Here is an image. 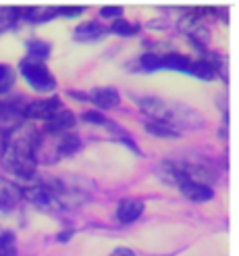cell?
Here are the masks:
<instances>
[{
	"mask_svg": "<svg viewBox=\"0 0 239 256\" xmlns=\"http://www.w3.org/2000/svg\"><path fill=\"white\" fill-rule=\"evenodd\" d=\"M73 234H75L73 229H65L62 234H58V236H56V240H58V242H67V240H71V238H73Z\"/></svg>",
	"mask_w": 239,
	"mask_h": 256,
	"instance_id": "cell-25",
	"label": "cell"
},
{
	"mask_svg": "<svg viewBox=\"0 0 239 256\" xmlns=\"http://www.w3.org/2000/svg\"><path fill=\"white\" fill-rule=\"evenodd\" d=\"M142 212H144V202L140 198H125L117 206V219L127 225V223H133L140 219Z\"/></svg>",
	"mask_w": 239,
	"mask_h": 256,
	"instance_id": "cell-7",
	"label": "cell"
},
{
	"mask_svg": "<svg viewBox=\"0 0 239 256\" xmlns=\"http://www.w3.org/2000/svg\"><path fill=\"white\" fill-rule=\"evenodd\" d=\"M0 256H17L15 236L12 234H2L0 236Z\"/></svg>",
	"mask_w": 239,
	"mask_h": 256,
	"instance_id": "cell-18",
	"label": "cell"
},
{
	"mask_svg": "<svg viewBox=\"0 0 239 256\" xmlns=\"http://www.w3.org/2000/svg\"><path fill=\"white\" fill-rule=\"evenodd\" d=\"M181 188V194L187 198V200H192V202H208L215 198V192H212L210 186L206 184H196V182H185L179 186Z\"/></svg>",
	"mask_w": 239,
	"mask_h": 256,
	"instance_id": "cell-10",
	"label": "cell"
},
{
	"mask_svg": "<svg viewBox=\"0 0 239 256\" xmlns=\"http://www.w3.org/2000/svg\"><path fill=\"white\" fill-rule=\"evenodd\" d=\"M104 28L102 25H98L94 21H87V23H81L77 30L73 32V38L77 42H96L98 38H102L104 36Z\"/></svg>",
	"mask_w": 239,
	"mask_h": 256,
	"instance_id": "cell-12",
	"label": "cell"
},
{
	"mask_svg": "<svg viewBox=\"0 0 239 256\" xmlns=\"http://www.w3.org/2000/svg\"><path fill=\"white\" fill-rule=\"evenodd\" d=\"M190 73L196 75V78H200V80H204V82H210V80H215L217 69L208 60H198V62H192Z\"/></svg>",
	"mask_w": 239,
	"mask_h": 256,
	"instance_id": "cell-14",
	"label": "cell"
},
{
	"mask_svg": "<svg viewBox=\"0 0 239 256\" xmlns=\"http://www.w3.org/2000/svg\"><path fill=\"white\" fill-rule=\"evenodd\" d=\"M23 196L27 198L31 204L40 208H48V210H54V208H60V196L54 194L52 190H48L46 186H33V188H25L23 190Z\"/></svg>",
	"mask_w": 239,
	"mask_h": 256,
	"instance_id": "cell-4",
	"label": "cell"
},
{
	"mask_svg": "<svg viewBox=\"0 0 239 256\" xmlns=\"http://www.w3.org/2000/svg\"><path fill=\"white\" fill-rule=\"evenodd\" d=\"M100 15H102L104 19H121V15H123V10H121V6H104L102 10H100Z\"/></svg>",
	"mask_w": 239,
	"mask_h": 256,
	"instance_id": "cell-22",
	"label": "cell"
},
{
	"mask_svg": "<svg viewBox=\"0 0 239 256\" xmlns=\"http://www.w3.org/2000/svg\"><path fill=\"white\" fill-rule=\"evenodd\" d=\"M27 52H29V56L37 58V62H42L50 54V44H46L42 40H31V42H27Z\"/></svg>",
	"mask_w": 239,
	"mask_h": 256,
	"instance_id": "cell-16",
	"label": "cell"
},
{
	"mask_svg": "<svg viewBox=\"0 0 239 256\" xmlns=\"http://www.w3.org/2000/svg\"><path fill=\"white\" fill-rule=\"evenodd\" d=\"M21 198H23V190L17 184H12L6 177L0 175V206L10 208V206H15V204H19Z\"/></svg>",
	"mask_w": 239,
	"mask_h": 256,
	"instance_id": "cell-9",
	"label": "cell"
},
{
	"mask_svg": "<svg viewBox=\"0 0 239 256\" xmlns=\"http://www.w3.org/2000/svg\"><path fill=\"white\" fill-rule=\"evenodd\" d=\"M160 60H162V69L190 73V67H192V60L183 54H167V56H160Z\"/></svg>",
	"mask_w": 239,
	"mask_h": 256,
	"instance_id": "cell-13",
	"label": "cell"
},
{
	"mask_svg": "<svg viewBox=\"0 0 239 256\" xmlns=\"http://www.w3.org/2000/svg\"><path fill=\"white\" fill-rule=\"evenodd\" d=\"M135 102L146 114L156 119V123H165L173 130H198L204 123L194 108L177 102H167L156 96H140Z\"/></svg>",
	"mask_w": 239,
	"mask_h": 256,
	"instance_id": "cell-2",
	"label": "cell"
},
{
	"mask_svg": "<svg viewBox=\"0 0 239 256\" xmlns=\"http://www.w3.org/2000/svg\"><path fill=\"white\" fill-rule=\"evenodd\" d=\"M12 82H15V78H12L10 67H6V65L0 62V94H6L8 90L12 88Z\"/></svg>",
	"mask_w": 239,
	"mask_h": 256,
	"instance_id": "cell-20",
	"label": "cell"
},
{
	"mask_svg": "<svg viewBox=\"0 0 239 256\" xmlns=\"http://www.w3.org/2000/svg\"><path fill=\"white\" fill-rule=\"evenodd\" d=\"M83 10H85V6H60V8H56V12H60V15H65V17H77Z\"/></svg>",
	"mask_w": 239,
	"mask_h": 256,
	"instance_id": "cell-23",
	"label": "cell"
},
{
	"mask_svg": "<svg viewBox=\"0 0 239 256\" xmlns=\"http://www.w3.org/2000/svg\"><path fill=\"white\" fill-rule=\"evenodd\" d=\"M40 138H42L40 132L29 125H21L15 132H10L6 136V144L2 152L4 167L17 177L31 179L37 169L35 152H37V144H40Z\"/></svg>",
	"mask_w": 239,
	"mask_h": 256,
	"instance_id": "cell-1",
	"label": "cell"
},
{
	"mask_svg": "<svg viewBox=\"0 0 239 256\" xmlns=\"http://www.w3.org/2000/svg\"><path fill=\"white\" fill-rule=\"evenodd\" d=\"M58 110H62L58 98H42V100L29 102V104L25 106V110H23V117H27V119H46L48 121Z\"/></svg>",
	"mask_w": 239,
	"mask_h": 256,
	"instance_id": "cell-5",
	"label": "cell"
},
{
	"mask_svg": "<svg viewBox=\"0 0 239 256\" xmlns=\"http://www.w3.org/2000/svg\"><path fill=\"white\" fill-rule=\"evenodd\" d=\"M87 100H92L96 106L108 110V108H115L121 98H119L117 90H112V88H96L87 94Z\"/></svg>",
	"mask_w": 239,
	"mask_h": 256,
	"instance_id": "cell-11",
	"label": "cell"
},
{
	"mask_svg": "<svg viewBox=\"0 0 239 256\" xmlns=\"http://www.w3.org/2000/svg\"><path fill=\"white\" fill-rule=\"evenodd\" d=\"M19 71L35 92H52L56 88V80L52 78V73L37 60H21Z\"/></svg>",
	"mask_w": 239,
	"mask_h": 256,
	"instance_id": "cell-3",
	"label": "cell"
},
{
	"mask_svg": "<svg viewBox=\"0 0 239 256\" xmlns=\"http://www.w3.org/2000/svg\"><path fill=\"white\" fill-rule=\"evenodd\" d=\"M21 121H23V110L15 108L12 104H6V102H0V134L8 136L17 127H21Z\"/></svg>",
	"mask_w": 239,
	"mask_h": 256,
	"instance_id": "cell-6",
	"label": "cell"
},
{
	"mask_svg": "<svg viewBox=\"0 0 239 256\" xmlns=\"http://www.w3.org/2000/svg\"><path fill=\"white\" fill-rule=\"evenodd\" d=\"M81 119L85 121V123H94V125H102V127H110V123L112 121H108L104 114H100V112H96V110H87V112H83L81 114Z\"/></svg>",
	"mask_w": 239,
	"mask_h": 256,
	"instance_id": "cell-21",
	"label": "cell"
},
{
	"mask_svg": "<svg viewBox=\"0 0 239 256\" xmlns=\"http://www.w3.org/2000/svg\"><path fill=\"white\" fill-rule=\"evenodd\" d=\"M146 130H148V134L150 136H156V138H179V132L177 130H173V127H169V125H165V123H148L146 125Z\"/></svg>",
	"mask_w": 239,
	"mask_h": 256,
	"instance_id": "cell-15",
	"label": "cell"
},
{
	"mask_svg": "<svg viewBox=\"0 0 239 256\" xmlns=\"http://www.w3.org/2000/svg\"><path fill=\"white\" fill-rule=\"evenodd\" d=\"M112 32H115L117 36H135L137 32H140V28H137L135 23H129V21H125L121 17V19H117L115 23H112Z\"/></svg>",
	"mask_w": 239,
	"mask_h": 256,
	"instance_id": "cell-17",
	"label": "cell"
},
{
	"mask_svg": "<svg viewBox=\"0 0 239 256\" xmlns=\"http://www.w3.org/2000/svg\"><path fill=\"white\" fill-rule=\"evenodd\" d=\"M110 256H135V254H133V250H129V248H115Z\"/></svg>",
	"mask_w": 239,
	"mask_h": 256,
	"instance_id": "cell-24",
	"label": "cell"
},
{
	"mask_svg": "<svg viewBox=\"0 0 239 256\" xmlns=\"http://www.w3.org/2000/svg\"><path fill=\"white\" fill-rule=\"evenodd\" d=\"M140 67L144 71H156V69H162V60L158 54L154 52H146L142 58H140Z\"/></svg>",
	"mask_w": 239,
	"mask_h": 256,
	"instance_id": "cell-19",
	"label": "cell"
},
{
	"mask_svg": "<svg viewBox=\"0 0 239 256\" xmlns=\"http://www.w3.org/2000/svg\"><path fill=\"white\" fill-rule=\"evenodd\" d=\"M4 144H6V136L0 134V156H2V152H4Z\"/></svg>",
	"mask_w": 239,
	"mask_h": 256,
	"instance_id": "cell-26",
	"label": "cell"
},
{
	"mask_svg": "<svg viewBox=\"0 0 239 256\" xmlns=\"http://www.w3.org/2000/svg\"><path fill=\"white\" fill-rule=\"evenodd\" d=\"M73 125H75V114L71 110H58L46 121L44 132L46 136H58V134H67V130H71Z\"/></svg>",
	"mask_w": 239,
	"mask_h": 256,
	"instance_id": "cell-8",
	"label": "cell"
}]
</instances>
